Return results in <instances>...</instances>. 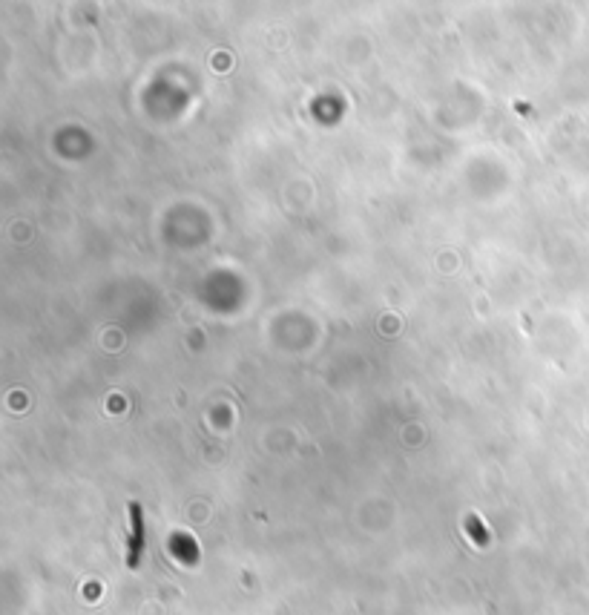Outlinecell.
Wrapping results in <instances>:
<instances>
[{
    "label": "cell",
    "mask_w": 589,
    "mask_h": 615,
    "mask_svg": "<svg viewBox=\"0 0 589 615\" xmlns=\"http://www.w3.org/2000/svg\"><path fill=\"white\" fill-rule=\"evenodd\" d=\"M144 509L138 503H130V538H127V566L138 569L144 555Z\"/></svg>",
    "instance_id": "obj_1"
},
{
    "label": "cell",
    "mask_w": 589,
    "mask_h": 615,
    "mask_svg": "<svg viewBox=\"0 0 589 615\" xmlns=\"http://www.w3.org/2000/svg\"><path fill=\"white\" fill-rule=\"evenodd\" d=\"M466 529H469L471 541H474L477 546H486V543H488V532H486V526L480 523V517H477V515H469V520H466Z\"/></svg>",
    "instance_id": "obj_2"
}]
</instances>
